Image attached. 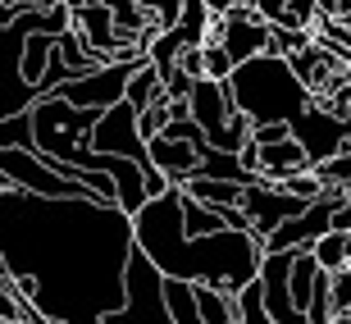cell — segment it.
I'll use <instances>...</instances> for the list:
<instances>
[{
	"label": "cell",
	"mask_w": 351,
	"mask_h": 324,
	"mask_svg": "<svg viewBox=\"0 0 351 324\" xmlns=\"http://www.w3.org/2000/svg\"><path fill=\"white\" fill-rule=\"evenodd\" d=\"M315 174H319V183H324V187H351V146H342L338 156L324 160Z\"/></svg>",
	"instance_id": "83f0119b"
},
{
	"label": "cell",
	"mask_w": 351,
	"mask_h": 324,
	"mask_svg": "<svg viewBox=\"0 0 351 324\" xmlns=\"http://www.w3.org/2000/svg\"><path fill=\"white\" fill-rule=\"evenodd\" d=\"M278 187H283L287 196H297V201H306V206L324 196V183H319V174H315V169H306V174H292V178H283Z\"/></svg>",
	"instance_id": "4316f807"
},
{
	"label": "cell",
	"mask_w": 351,
	"mask_h": 324,
	"mask_svg": "<svg viewBox=\"0 0 351 324\" xmlns=\"http://www.w3.org/2000/svg\"><path fill=\"white\" fill-rule=\"evenodd\" d=\"M292 137L301 142V151L311 156V169H319L324 160H333L347 146V132H342V119L333 110H324L319 101H311L292 119Z\"/></svg>",
	"instance_id": "30bf717a"
},
{
	"label": "cell",
	"mask_w": 351,
	"mask_h": 324,
	"mask_svg": "<svg viewBox=\"0 0 351 324\" xmlns=\"http://www.w3.org/2000/svg\"><path fill=\"white\" fill-rule=\"evenodd\" d=\"M311 32H292V27H269V46H265V55H278V60H292L297 51H306L311 46Z\"/></svg>",
	"instance_id": "484cf974"
},
{
	"label": "cell",
	"mask_w": 351,
	"mask_h": 324,
	"mask_svg": "<svg viewBox=\"0 0 351 324\" xmlns=\"http://www.w3.org/2000/svg\"><path fill=\"white\" fill-rule=\"evenodd\" d=\"M101 324H173L169 306H165V279L137 246H132L128 274H123V306L105 315Z\"/></svg>",
	"instance_id": "8992f818"
},
{
	"label": "cell",
	"mask_w": 351,
	"mask_h": 324,
	"mask_svg": "<svg viewBox=\"0 0 351 324\" xmlns=\"http://www.w3.org/2000/svg\"><path fill=\"white\" fill-rule=\"evenodd\" d=\"M328 324H351V315H333V320H328Z\"/></svg>",
	"instance_id": "d590c367"
},
{
	"label": "cell",
	"mask_w": 351,
	"mask_h": 324,
	"mask_svg": "<svg viewBox=\"0 0 351 324\" xmlns=\"http://www.w3.org/2000/svg\"><path fill=\"white\" fill-rule=\"evenodd\" d=\"M182 192L192 196V201H201V206H215V210H228V206L242 210V192H247V187L219 183V178H187V183H182Z\"/></svg>",
	"instance_id": "e0dca14e"
},
{
	"label": "cell",
	"mask_w": 351,
	"mask_h": 324,
	"mask_svg": "<svg viewBox=\"0 0 351 324\" xmlns=\"http://www.w3.org/2000/svg\"><path fill=\"white\" fill-rule=\"evenodd\" d=\"M137 10L146 14V23H156L160 32H165V27H173V23H178L182 0H137Z\"/></svg>",
	"instance_id": "f1b7e54d"
},
{
	"label": "cell",
	"mask_w": 351,
	"mask_h": 324,
	"mask_svg": "<svg viewBox=\"0 0 351 324\" xmlns=\"http://www.w3.org/2000/svg\"><path fill=\"white\" fill-rule=\"evenodd\" d=\"M328 306L333 315H351V265L328 274Z\"/></svg>",
	"instance_id": "f546056e"
},
{
	"label": "cell",
	"mask_w": 351,
	"mask_h": 324,
	"mask_svg": "<svg viewBox=\"0 0 351 324\" xmlns=\"http://www.w3.org/2000/svg\"><path fill=\"white\" fill-rule=\"evenodd\" d=\"M251 128H256V124H251V119L242 115V110H233V115L223 119V128L215 132V137H210L206 146H215V151H228V156H237V151H242V146L251 142Z\"/></svg>",
	"instance_id": "7402d4cb"
},
{
	"label": "cell",
	"mask_w": 351,
	"mask_h": 324,
	"mask_svg": "<svg viewBox=\"0 0 351 324\" xmlns=\"http://www.w3.org/2000/svg\"><path fill=\"white\" fill-rule=\"evenodd\" d=\"M32 142H37V156L46 165H64V169H82V174H101L96 169V151L87 146L91 124H96V110H73L60 96H41L32 110Z\"/></svg>",
	"instance_id": "5b68a950"
},
{
	"label": "cell",
	"mask_w": 351,
	"mask_h": 324,
	"mask_svg": "<svg viewBox=\"0 0 351 324\" xmlns=\"http://www.w3.org/2000/svg\"><path fill=\"white\" fill-rule=\"evenodd\" d=\"M228 96H233V110L261 128V124H287L292 128V119L311 105V91L297 82L292 65L278 60V55H256L247 65L233 69V78H228Z\"/></svg>",
	"instance_id": "3957f363"
},
{
	"label": "cell",
	"mask_w": 351,
	"mask_h": 324,
	"mask_svg": "<svg viewBox=\"0 0 351 324\" xmlns=\"http://www.w3.org/2000/svg\"><path fill=\"white\" fill-rule=\"evenodd\" d=\"M73 32L87 41L91 55H101L105 65H114V51L128 46V41H119V27H114L110 5H73Z\"/></svg>",
	"instance_id": "4fadbf2b"
},
{
	"label": "cell",
	"mask_w": 351,
	"mask_h": 324,
	"mask_svg": "<svg viewBox=\"0 0 351 324\" xmlns=\"http://www.w3.org/2000/svg\"><path fill=\"white\" fill-rule=\"evenodd\" d=\"M256 151H261L256 174H261L265 183H283V178H292V174H306V169H311V156L301 151L297 137H283V142H274V146H256Z\"/></svg>",
	"instance_id": "9a60e30c"
},
{
	"label": "cell",
	"mask_w": 351,
	"mask_h": 324,
	"mask_svg": "<svg viewBox=\"0 0 351 324\" xmlns=\"http://www.w3.org/2000/svg\"><path fill=\"white\" fill-rule=\"evenodd\" d=\"M196 292V311L206 324H237V311H233V297L219 292V288H192Z\"/></svg>",
	"instance_id": "603a6c76"
},
{
	"label": "cell",
	"mask_w": 351,
	"mask_h": 324,
	"mask_svg": "<svg viewBox=\"0 0 351 324\" xmlns=\"http://www.w3.org/2000/svg\"><path fill=\"white\" fill-rule=\"evenodd\" d=\"M146 151H151V165L165 174V183L169 187H182V183L196 174V165H201V151L206 146H196V142H182V137H151L146 142Z\"/></svg>",
	"instance_id": "5bb4252c"
},
{
	"label": "cell",
	"mask_w": 351,
	"mask_h": 324,
	"mask_svg": "<svg viewBox=\"0 0 351 324\" xmlns=\"http://www.w3.org/2000/svg\"><path fill=\"white\" fill-rule=\"evenodd\" d=\"M233 60H228V51H223L219 41H206L201 46V78H210V82H228L233 78Z\"/></svg>",
	"instance_id": "d4e9b609"
},
{
	"label": "cell",
	"mask_w": 351,
	"mask_h": 324,
	"mask_svg": "<svg viewBox=\"0 0 351 324\" xmlns=\"http://www.w3.org/2000/svg\"><path fill=\"white\" fill-rule=\"evenodd\" d=\"M283 137H292L287 124H261V128H251V142L256 146H274V142H283Z\"/></svg>",
	"instance_id": "4dcf8cb0"
},
{
	"label": "cell",
	"mask_w": 351,
	"mask_h": 324,
	"mask_svg": "<svg viewBox=\"0 0 351 324\" xmlns=\"http://www.w3.org/2000/svg\"><path fill=\"white\" fill-rule=\"evenodd\" d=\"M69 27H73V10H69V5H55V10H19L10 23L0 27V119L27 115V110L41 101V91L23 82V41H27V32H51V37H60Z\"/></svg>",
	"instance_id": "277c9868"
},
{
	"label": "cell",
	"mask_w": 351,
	"mask_h": 324,
	"mask_svg": "<svg viewBox=\"0 0 351 324\" xmlns=\"http://www.w3.org/2000/svg\"><path fill=\"white\" fill-rule=\"evenodd\" d=\"M132 69L137 65H101V69H91V73H82V78L60 82L51 96H60V101L73 105V110H96V115H101V110L123 101V82H128Z\"/></svg>",
	"instance_id": "ba28073f"
},
{
	"label": "cell",
	"mask_w": 351,
	"mask_h": 324,
	"mask_svg": "<svg viewBox=\"0 0 351 324\" xmlns=\"http://www.w3.org/2000/svg\"><path fill=\"white\" fill-rule=\"evenodd\" d=\"M192 178H219V183H237V187L261 183L247 165H242V156H228V151H215V146H206V151H201V165H196Z\"/></svg>",
	"instance_id": "2e32d148"
},
{
	"label": "cell",
	"mask_w": 351,
	"mask_h": 324,
	"mask_svg": "<svg viewBox=\"0 0 351 324\" xmlns=\"http://www.w3.org/2000/svg\"><path fill=\"white\" fill-rule=\"evenodd\" d=\"M0 256L37 284L46 324H101L123 306L132 220L91 196H32L0 183Z\"/></svg>",
	"instance_id": "6da1fadb"
},
{
	"label": "cell",
	"mask_w": 351,
	"mask_h": 324,
	"mask_svg": "<svg viewBox=\"0 0 351 324\" xmlns=\"http://www.w3.org/2000/svg\"><path fill=\"white\" fill-rule=\"evenodd\" d=\"M0 146L5 151H37V142H32V119L27 115L0 119Z\"/></svg>",
	"instance_id": "cb8c5ba5"
},
{
	"label": "cell",
	"mask_w": 351,
	"mask_h": 324,
	"mask_svg": "<svg viewBox=\"0 0 351 324\" xmlns=\"http://www.w3.org/2000/svg\"><path fill=\"white\" fill-rule=\"evenodd\" d=\"M233 5H251V0H206V10L215 14V19H219V14H228Z\"/></svg>",
	"instance_id": "836d02e7"
},
{
	"label": "cell",
	"mask_w": 351,
	"mask_h": 324,
	"mask_svg": "<svg viewBox=\"0 0 351 324\" xmlns=\"http://www.w3.org/2000/svg\"><path fill=\"white\" fill-rule=\"evenodd\" d=\"M210 41H219L233 65H247V60L265 55V46H269V23H261L251 5H233L228 14H219V19L210 23Z\"/></svg>",
	"instance_id": "9c48e42d"
},
{
	"label": "cell",
	"mask_w": 351,
	"mask_h": 324,
	"mask_svg": "<svg viewBox=\"0 0 351 324\" xmlns=\"http://www.w3.org/2000/svg\"><path fill=\"white\" fill-rule=\"evenodd\" d=\"M251 10H256V19L261 23H278L287 10V0H251Z\"/></svg>",
	"instance_id": "1f68e13d"
},
{
	"label": "cell",
	"mask_w": 351,
	"mask_h": 324,
	"mask_svg": "<svg viewBox=\"0 0 351 324\" xmlns=\"http://www.w3.org/2000/svg\"><path fill=\"white\" fill-rule=\"evenodd\" d=\"M301 210H306V201H297V196H287L278 183H251L247 192H242V215H247L251 233L256 238H269L278 224L297 220Z\"/></svg>",
	"instance_id": "8fae6325"
},
{
	"label": "cell",
	"mask_w": 351,
	"mask_h": 324,
	"mask_svg": "<svg viewBox=\"0 0 351 324\" xmlns=\"http://www.w3.org/2000/svg\"><path fill=\"white\" fill-rule=\"evenodd\" d=\"M132 246L160 270V279L192 284V288H219L228 297H237L247 284H256L265 256L261 238L237 233V229L187 238L178 215V187H169L165 196H151L132 215Z\"/></svg>",
	"instance_id": "7a4b0ae2"
},
{
	"label": "cell",
	"mask_w": 351,
	"mask_h": 324,
	"mask_svg": "<svg viewBox=\"0 0 351 324\" xmlns=\"http://www.w3.org/2000/svg\"><path fill=\"white\" fill-rule=\"evenodd\" d=\"M51 51H55L51 32H27V41H23V82L27 87L41 91V78H46V69H51ZM41 96H46V91H41Z\"/></svg>",
	"instance_id": "d6986e66"
},
{
	"label": "cell",
	"mask_w": 351,
	"mask_h": 324,
	"mask_svg": "<svg viewBox=\"0 0 351 324\" xmlns=\"http://www.w3.org/2000/svg\"><path fill=\"white\" fill-rule=\"evenodd\" d=\"M210 23H215V14L206 10V0H182V14H178V32L187 46H206L210 41Z\"/></svg>",
	"instance_id": "44dd1931"
},
{
	"label": "cell",
	"mask_w": 351,
	"mask_h": 324,
	"mask_svg": "<svg viewBox=\"0 0 351 324\" xmlns=\"http://www.w3.org/2000/svg\"><path fill=\"white\" fill-rule=\"evenodd\" d=\"M233 115V96H228V82H210L196 78L192 91H187V119L206 132V142L223 128V119Z\"/></svg>",
	"instance_id": "7c38bea8"
},
{
	"label": "cell",
	"mask_w": 351,
	"mask_h": 324,
	"mask_svg": "<svg viewBox=\"0 0 351 324\" xmlns=\"http://www.w3.org/2000/svg\"><path fill=\"white\" fill-rule=\"evenodd\" d=\"M306 251H311V260L324 274L347 270V265H351V233H333V229H328V233H319L311 246H306Z\"/></svg>",
	"instance_id": "ac0fdd59"
},
{
	"label": "cell",
	"mask_w": 351,
	"mask_h": 324,
	"mask_svg": "<svg viewBox=\"0 0 351 324\" xmlns=\"http://www.w3.org/2000/svg\"><path fill=\"white\" fill-rule=\"evenodd\" d=\"M338 206H342V187H324V196L311 201L297 220L278 224L269 238H261V251H306L319 233L333 229V210H338Z\"/></svg>",
	"instance_id": "52a82bcc"
},
{
	"label": "cell",
	"mask_w": 351,
	"mask_h": 324,
	"mask_svg": "<svg viewBox=\"0 0 351 324\" xmlns=\"http://www.w3.org/2000/svg\"><path fill=\"white\" fill-rule=\"evenodd\" d=\"M342 132H347V146H351V110L342 115Z\"/></svg>",
	"instance_id": "e575fe53"
},
{
	"label": "cell",
	"mask_w": 351,
	"mask_h": 324,
	"mask_svg": "<svg viewBox=\"0 0 351 324\" xmlns=\"http://www.w3.org/2000/svg\"><path fill=\"white\" fill-rule=\"evenodd\" d=\"M173 69H182L187 78H201V46H182L178 51V65Z\"/></svg>",
	"instance_id": "d6a6232c"
},
{
	"label": "cell",
	"mask_w": 351,
	"mask_h": 324,
	"mask_svg": "<svg viewBox=\"0 0 351 324\" xmlns=\"http://www.w3.org/2000/svg\"><path fill=\"white\" fill-rule=\"evenodd\" d=\"M151 101H160V73L142 60V65L128 73V82H123V105H128L132 115H142Z\"/></svg>",
	"instance_id": "ffe728a7"
}]
</instances>
